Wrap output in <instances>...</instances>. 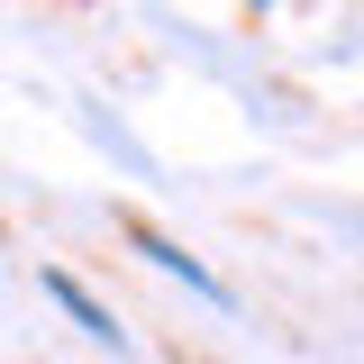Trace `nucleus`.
I'll return each mask as SVG.
<instances>
[{
    "label": "nucleus",
    "mask_w": 364,
    "mask_h": 364,
    "mask_svg": "<svg viewBox=\"0 0 364 364\" xmlns=\"http://www.w3.org/2000/svg\"><path fill=\"white\" fill-rule=\"evenodd\" d=\"M119 228H128V237H136V255H146V264H155V273H182V282H191L200 301H219V310H228V282H219V273H210V264H200V255H182V246H173V237H164V228H146V219H136V210H128V219H119Z\"/></svg>",
    "instance_id": "f257e3e1"
},
{
    "label": "nucleus",
    "mask_w": 364,
    "mask_h": 364,
    "mask_svg": "<svg viewBox=\"0 0 364 364\" xmlns=\"http://www.w3.org/2000/svg\"><path fill=\"white\" fill-rule=\"evenodd\" d=\"M46 291H55V301H64V310H73V328H82V337H100V346H109V355H119V346H128V328H119V318L100 310V301H91L82 282H73V273H46Z\"/></svg>",
    "instance_id": "f03ea898"
}]
</instances>
